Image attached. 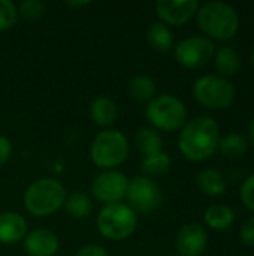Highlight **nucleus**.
Segmentation results:
<instances>
[{"mask_svg": "<svg viewBox=\"0 0 254 256\" xmlns=\"http://www.w3.org/2000/svg\"><path fill=\"white\" fill-rule=\"evenodd\" d=\"M240 238H241L243 244L254 248V216L243 224V226L240 230Z\"/></svg>", "mask_w": 254, "mask_h": 256, "instance_id": "nucleus-28", "label": "nucleus"}, {"mask_svg": "<svg viewBox=\"0 0 254 256\" xmlns=\"http://www.w3.org/2000/svg\"><path fill=\"white\" fill-rule=\"evenodd\" d=\"M145 117L157 132H175L187 123V108L174 94H159L147 104Z\"/></svg>", "mask_w": 254, "mask_h": 256, "instance_id": "nucleus-5", "label": "nucleus"}, {"mask_svg": "<svg viewBox=\"0 0 254 256\" xmlns=\"http://www.w3.org/2000/svg\"><path fill=\"white\" fill-rule=\"evenodd\" d=\"M247 140L238 132H231L225 135L223 138H220L219 142V150L228 159H241L247 153Z\"/></svg>", "mask_w": 254, "mask_h": 256, "instance_id": "nucleus-23", "label": "nucleus"}, {"mask_svg": "<svg viewBox=\"0 0 254 256\" xmlns=\"http://www.w3.org/2000/svg\"><path fill=\"white\" fill-rule=\"evenodd\" d=\"M129 188V178L126 174L117 170L102 171L99 176L93 178L91 183V194L93 196L106 204H115L123 202V200L127 195Z\"/></svg>", "mask_w": 254, "mask_h": 256, "instance_id": "nucleus-10", "label": "nucleus"}, {"mask_svg": "<svg viewBox=\"0 0 254 256\" xmlns=\"http://www.w3.org/2000/svg\"><path fill=\"white\" fill-rule=\"evenodd\" d=\"M90 117L93 123L99 128L111 129V126L118 118V106L112 99L106 96H99L90 105Z\"/></svg>", "mask_w": 254, "mask_h": 256, "instance_id": "nucleus-15", "label": "nucleus"}, {"mask_svg": "<svg viewBox=\"0 0 254 256\" xmlns=\"http://www.w3.org/2000/svg\"><path fill=\"white\" fill-rule=\"evenodd\" d=\"M91 2H87V0H82V2H67L66 4L69 6V8H85V6H88Z\"/></svg>", "mask_w": 254, "mask_h": 256, "instance_id": "nucleus-31", "label": "nucleus"}, {"mask_svg": "<svg viewBox=\"0 0 254 256\" xmlns=\"http://www.w3.org/2000/svg\"><path fill=\"white\" fill-rule=\"evenodd\" d=\"M199 9L198 0H159L156 14L160 22L169 26H183L190 21Z\"/></svg>", "mask_w": 254, "mask_h": 256, "instance_id": "nucleus-11", "label": "nucleus"}, {"mask_svg": "<svg viewBox=\"0 0 254 256\" xmlns=\"http://www.w3.org/2000/svg\"><path fill=\"white\" fill-rule=\"evenodd\" d=\"M214 52L216 45L207 36L184 38L174 48L175 60L187 69H198L207 64L214 57Z\"/></svg>", "mask_w": 254, "mask_h": 256, "instance_id": "nucleus-9", "label": "nucleus"}, {"mask_svg": "<svg viewBox=\"0 0 254 256\" xmlns=\"http://www.w3.org/2000/svg\"><path fill=\"white\" fill-rule=\"evenodd\" d=\"M171 165H172V160L169 154L165 152H160V153L142 158L141 171L144 172L145 177H156V176H162L168 172Z\"/></svg>", "mask_w": 254, "mask_h": 256, "instance_id": "nucleus-24", "label": "nucleus"}, {"mask_svg": "<svg viewBox=\"0 0 254 256\" xmlns=\"http://www.w3.org/2000/svg\"><path fill=\"white\" fill-rule=\"evenodd\" d=\"M156 82L148 75H136L129 82V93L135 100L150 102L156 96Z\"/></svg>", "mask_w": 254, "mask_h": 256, "instance_id": "nucleus-22", "label": "nucleus"}, {"mask_svg": "<svg viewBox=\"0 0 254 256\" xmlns=\"http://www.w3.org/2000/svg\"><path fill=\"white\" fill-rule=\"evenodd\" d=\"M213 58H214V68L219 76H223V78L235 75L241 68V56L231 45H223L219 50H216Z\"/></svg>", "mask_w": 254, "mask_h": 256, "instance_id": "nucleus-16", "label": "nucleus"}, {"mask_svg": "<svg viewBox=\"0 0 254 256\" xmlns=\"http://www.w3.org/2000/svg\"><path fill=\"white\" fill-rule=\"evenodd\" d=\"M196 182H198L199 189L208 196H219V195L225 194V190L228 188L225 176L219 170H214V168L202 170L198 174Z\"/></svg>", "mask_w": 254, "mask_h": 256, "instance_id": "nucleus-19", "label": "nucleus"}, {"mask_svg": "<svg viewBox=\"0 0 254 256\" xmlns=\"http://www.w3.org/2000/svg\"><path fill=\"white\" fill-rule=\"evenodd\" d=\"M249 136H250L252 144L254 146V118L250 122V124H249Z\"/></svg>", "mask_w": 254, "mask_h": 256, "instance_id": "nucleus-32", "label": "nucleus"}, {"mask_svg": "<svg viewBox=\"0 0 254 256\" xmlns=\"http://www.w3.org/2000/svg\"><path fill=\"white\" fill-rule=\"evenodd\" d=\"M196 22L210 39L213 38L217 40L232 39L240 30V15L237 9L232 4L219 0L199 4Z\"/></svg>", "mask_w": 254, "mask_h": 256, "instance_id": "nucleus-2", "label": "nucleus"}, {"mask_svg": "<svg viewBox=\"0 0 254 256\" xmlns=\"http://www.w3.org/2000/svg\"><path fill=\"white\" fill-rule=\"evenodd\" d=\"M22 248L28 256H54L60 249V242L52 231L37 228L27 232Z\"/></svg>", "mask_w": 254, "mask_h": 256, "instance_id": "nucleus-13", "label": "nucleus"}, {"mask_svg": "<svg viewBox=\"0 0 254 256\" xmlns=\"http://www.w3.org/2000/svg\"><path fill=\"white\" fill-rule=\"evenodd\" d=\"M250 63L253 64V68H254V48L252 50V54H250Z\"/></svg>", "mask_w": 254, "mask_h": 256, "instance_id": "nucleus-33", "label": "nucleus"}, {"mask_svg": "<svg viewBox=\"0 0 254 256\" xmlns=\"http://www.w3.org/2000/svg\"><path fill=\"white\" fill-rule=\"evenodd\" d=\"M127 206L135 213H153L156 212L162 202L163 195L159 188V184L145 176H138L133 178H129V188H127Z\"/></svg>", "mask_w": 254, "mask_h": 256, "instance_id": "nucleus-8", "label": "nucleus"}, {"mask_svg": "<svg viewBox=\"0 0 254 256\" xmlns=\"http://www.w3.org/2000/svg\"><path fill=\"white\" fill-rule=\"evenodd\" d=\"M130 152L127 136L117 129H103L99 132L90 147V158L93 164L103 170H115L127 159Z\"/></svg>", "mask_w": 254, "mask_h": 256, "instance_id": "nucleus-4", "label": "nucleus"}, {"mask_svg": "<svg viewBox=\"0 0 254 256\" xmlns=\"http://www.w3.org/2000/svg\"><path fill=\"white\" fill-rule=\"evenodd\" d=\"M96 225L102 237L111 242H123L136 231L138 216L124 202L106 204L99 212Z\"/></svg>", "mask_w": 254, "mask_h": 256, "instance_id": "nucleus-6", "label": "nucleus"}, {"mask_svg": "<svg viewBox=\"0 0 254 256\" xmlns=\"http://www.w3.org/2000/svg\"><path fill=\"white\" fill-rule=\"evenodd\" d=\"M240 198L249 210L254 212V174L249 176L243 182L240 189Z\"/></svg>", "mask_w": 254, "mask_h": 256, "instance_id": "nucleus-27", "label": "nucleus"}, {"mask_svg": "<svg viewBox=\"0 0 254 256\" xmlns=\"http://www.w3.org/2000/svg\"><path fill=\"white\" fill-rule=\"evenodd\" d=\"M172 256H180V255H172Z\"/></svg>", "mask_w": 254, "mask_h": 256, "instance_id": "nucleus-34", "label": "nucleus"}, {"mask_svg": "<svg viewBox=\"0 0 254 256\" xmlns=\"http://www.w3.org/2000/svg\"><path fill=\"white\" fill-rule=\"evenodd\" d=\"M205 224L214 231L228 230L235 220V212L228 204H213L205 210Z\"/></svg>", "mask_w": 254, "mask_h": 256, "instance_id": "nucleus-18", "label": "nucleus"}, {"mask_svg": "<svg viewBox=\"0 0 254 256\" xmlns=\"http://www.w3.org/2000/svg\"><path fill=\"white\" fill-rule=\"evenodd\" d=\"M75 256H109L108 250L100 244H87L81 248Z\"/></svg>", "mask_w": 254, "mask_h": 256, "instance_id": "nucleus-29", "label": "nucleus"}, {"mask_svg": "<svg viewBox=\"0 0 254 256\" xmlns=\"http://www.w3.org/2000/svg\"><path fill=\"white\" fill-rule=\"evenodd\" d=\"M67 194L61 182L52 177H43L33 182L24 192L22 201L25 210L34 218H46L57 213Z\"/></svg>", "mask_w": 254, "mask_h": 256, "instance_id": "nucleus-3", "label": "nucleus"}, {"mask_svg": "<svg viewBox=\"0 0 254 256\" xmlns=\"http://www.w3.org/2000/svg\"><path fill=\"white\" fill-rule=\"evenodd\" d=\"M63 208L72 219H85L93 212V201L84 192H73L66 196Z\"/></svg>", "mask_w": 254, "mask_h": 256, "instance_id": "nucleus-21", "label": "nucleus"}, {"mask_svg": "<svg viewBox=\"0 0 254 256\" xmlns=\"http://www.w3.org/2000/svg\"><path fill=\"white\" fill-rule=\"evenodd\" d=\"M145 39H147L148 45L159 52H168L174 45L172 30L160 21L151 22L148 26V28L145 32Z\"/></svg>", "mask_w": 254, "mask_h": 256, "instance_id": "nucleus-17", "label": "nucleus"}, {"mask_svg": "<svg viewBox=\"0 0 254 256\" xmlns=\"http://www.w3.org/2000/svg\"><path fill=\"white\" fill-rule=\"evenodd\" d=\"M135 146L142 158L163 152L162 135L153 128H141L135 136Z\"/></svg>", "mask_w": 254, "mask_h": 256, "instance_id": "nucleus-20", "label": "nucleus"}, {"mask_svg": "<svg viewBox=\"0 0 254 256\" xmlns=\"http://www.w3.org/2000/svg\"><path fill=\"white\" fill-rule=\"evenodd\" d=\"M193 96L201 105L210 110H222L228 108L234 102L235 86L228 78L219 75H204L195 81Z\"/></svg>", "mask_w": 254, "mask_h": 256, "instance_id": "nucleus-7", "label": "nucleus"}, {"mask_svg": "<svg viewBox=\"0 0 254 256\" xmlns=\"http://www.w3.org/2000/svg\"><path fill=\"white\" fill-rule=\"evenodd\" d=\"M18 21L16 4L10 0H0V32L12 28Z\"/></svg>", "mask_w": 254, "mask_h": 256, "instance_id": "nucleus-26", "label": "nucleus"}, {"mask_svg": "<svg viewBox=\"0 0 254 256\" xmlns=\"http://www.w3.org/2000/svg\"><path fill=\"white\" fill-rule=\"evenodd\" d=\"M12 150H13V147H12L10 140L3 136V135H0V166L4 165L10 159Z\"/></svg>", "mask_w": 254, "mask_h": 256, "instance_id": "nucleus-30", "label": "nucleus"}, {"mask_svg": "<svg viewBox=\"0 0 254 256\" xmlns=\"http://www.w3.org/2000/svg\"><path fill=\"white\" fill-rule=\"evenodd\" d=\"M27 220L16 212L0 213V243L12 246L24 240L27 236Z\"/></svg>", "mask_w": 254, "mask_h": 256, "instance_id": "nucleus-14", "label": "nucleus"}, {"mask_svg": "<svg viewBox=\"0 0 254 256\" xmlns=\"http://www.w3.org/2000/svg\"><path fill=\"white\" fill-rule=\"evenodd\" d=\"M208 244V234L199 224L184 225L175 238V248L180 256H201Z\"/></svg>", "mask_w": 254, "mask_h": 256, "instance_id": "nucleus-12", "label": "nucleus"}, {"mask_svg": "<svg viewBox=\"0 0 254 256\" xmlns=\"http://www.w3.org/2000/svg\"><path fill=\"white\" fill-rule=\"evenodd\" d=\"M220 128L208 116H198L189 120L178 135V148L192 162H204L219 150Z\"/></svg>", "mask_w": 254, "mask_h": 256, "instance_id": "nucleus-1", "label": "nucleus"}, {"mask_svg": "<svg viewBox=\"0 0 254 256\" xmlns=\"http://www.w3.org/2000/svg\"><path fill=\"white\" fill-rule=\"evenodd\" d=\"M18 16L27 20V21H34L43 16L46 12V4L42 0H22L18 6Z\"/></svg>", "mask_w": 254, "mask_h": 256, "instance_id": "nucleus-25", "label": "nucleus"}]
</instances>
